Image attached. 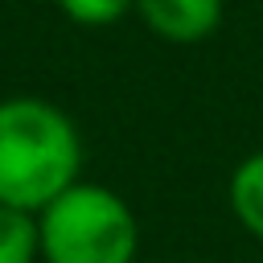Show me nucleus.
<instances>
[{"instance_id": "1", "label": "nucleus", "mask_w": 263, "mask_h": 263, "mask_svg": "<svg viewBox=\"0 0 263 263\" xmlns=\"http://www.w3.org/2000/svg\"><path fill=\"white\" fill-rule=\"evenodd\" d=\"M82 181V132L49 99H0V205L41 214Z\"/></svg>"}, {"instance_id": "3", "label": "nucleus", "mask_w": 263, "mask_h": 263, "mask_svg": "<svg viewBox=\"0 0 263 263\" xmlns=\"http://www.w3.org/2000/svg\"><path fill=\"white\" fill-rule=\"evenodd\" d=\"M222 0H136V16L173 45L205 41L222 25Z\"/></svg>"}, {"instance_id": "5", "label": "nucleus", "mask_w": 263, "mask_h": 263, "mask_svg": "<svg viewBox=\"0 0 263 263\" xmlns=\"http://www.w3.org/2000/svg\"><path fill=\"white\" fill-rule=\"evenodd\" d=\"M41 238H37V214L0 205V263H37Z\"/></svg>"}, {"instance_id": "2", "label": "nucleus", "mask_w": 263, "mask_h": 263, "mask_svg": "<svg viewBox=\"0 0 263 263\" xmlns=\"http://www.w3.org/2000/svg\"><path fill=\"white\" fill-rule=\"evenodd\" d=\"M37 238L41 263H136L140 222L115 189L78 181L37 214Z\"/></svg>"}, {"instance_id": "6", "label": "nucleus", "mask_w": 263, "mask_h": 263, "mask_svg": "<svg viewBox=\"0 0 263 263\" xmlns=\"http://www.w3.org/2000/svg\"><path fill=\"white\" fill-rule=\"evenodd\" d=\"M62 16L82 29H107L123 16H136V0H58Z\"/></svg>"}, {"instance_id": "4", "label": "nucleus", "mask_w": 263, "mask_h": 263, "mask_svg": "<svg viewBox=\"0 0 263 263\" xmlns=\"http://www.w3.org/2000/svg\"><path fill=\"white\" fill-rule=\"evenodd\" d=\"M226 201H230V214L234 222L263 242V148L242 156L230 173V185H226Z\"/></svg>"}]
</instances>
